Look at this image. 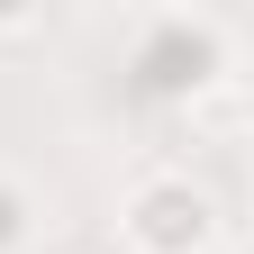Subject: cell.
<instances>
[{"label": "cell", "instance_id": "1", "mask_svg": "<svg viewBox=\"0 0 254 254\" xmlns=\"http://www.w3.org/2000/svg\"><path fill=\"white\" fill-rule=\"evenodd\" d=\"M118 227L136 254H218V200L190 173H145L118 200Z\"/></svg>", "mask_w": 254, "mask_h": 254}, {"label": "cell", "instance_id": "2", "mask_svg": "<svg viewBox=\"0 0 254 254\" xmlns=\"http://www.w3.org/2000/svg\"><path fill=\"white\" fill-rule=\"evenodd\" d=\"M218 64H227V37H218V18H154V55H145V73L154 91H209L218 82Z\"/></svg>", "mask_w": 254, "mask_h": 254}, {"label": "cell", "instance_id": "3", "mask_svg": "<svg viewBox=\"0 0 254 254\" xmlns=\"http://www.w3.org/2000/svg\"><path fill=\"white\" fill-rule=\"evenodd\" d=\"M37 190H27L18 173H0V254H27V245H37Z\"/></svg>", "mask_w": 254, "mask_h": 254}, {"label": "cell", "instance_id": "4", "mask_svg": "<svg viewBox=\"0 0 254 254\" xmlns=\"http://www.w3.org/2000/svg\"><path fill=\"white\" fill-rule=\"evenodd\" d=\"M18 27H37V18H27V9H0V37H18Z\"/></svg>", "mask_w": 254, "mask_h": 254}, {"label": "cell", "instance_id": "5", "mask_svg": "<svg viewBox=\"0 0 254 254\" xmlns=\"http://www.w3.org/2000/svg\"><path fill=\"white\" fill-rule=\"evenodd\" d=\"M236 254H254V236H245V245H236Z\"/></svg>", "mask_w": 254, "mask_h": 254}]
</instances>
